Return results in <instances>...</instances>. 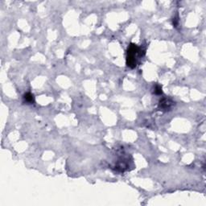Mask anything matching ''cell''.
<instances>
[{
    "label": "cell",
    "mask_w": 206,
    "mask_h": 206,
    "mask_svg": "<svg viewBox=\"0 0 206 206\" xmlns=\"http://www.w3.org/2000/svg\"><path fill=\"white\" fill-rule=\"evenodd\" d=\"M140 48L135 44H131L128 47L127 53V64L131 69L135 68L137 65L138 57L141 56Z\"/></svg>",
    "instance_id": "obj_1"
},
{
    "label": "cell",
    "mask_w": 206,
    "mask_h": 206,
    "mask_svg": "<svg viewBox=\"0 0 206 206\" xmlns=\"http://www.w3.org/2000/svg\"><path fill=\"white\" fill-rule=\"evenodd\" d=\"M173 105H174V102L171 101L170 99L164 98L159 102V108L164 110H168L171 109Z\"/></svg>",
    "instance_id": "obj_2"
},
{
    "label": "cell",
    "mask_w": 206,
    "mask_h": 206,
    "mask_svg": "<svg viewBox=\"0 0 206 206\" xmlns=\"http://www.w3.org/2000/svg\"><path fill=\"white\" fill-rule=\"evenodd\" d=\"M23 98L25 100V102H28V103H33L34 102V97L31 93H27L26 94H24Z\"/></svg>",
    "instance_id": "obj_3"
},
{
    "label": "cell",
    "mask_w": 206,
    "mask_h": 206,
    "mask_svg": "<svg viewBox=\"0 0 206 206\" xmlns=\"http://www.w3.org/2000/svg\"><path fill=\"white\" fill-rule=\"evenodd\" d=\"M155 94H161L162 93V87L159 85H156L155 86Z\"/></svg>",
    "instance_id": "obj_4"
}]
</instances>
